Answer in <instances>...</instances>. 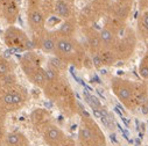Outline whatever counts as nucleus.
<instances>
[{"label": "nucleus", "instance_id": "1", "mask_svg": "<svg viewBox=\"0 0 148 146\" xmlns=\"http://www.w3.org/2000/svg\"><path fill=\"white\" fill-rule=\"evenodd\" d=\"M54 56L62 59L66 64L82 67L86 60L84 47L75 37H60L57 36Z\"/></svg>", "mask_w": 148, "mask_h": 146}, {"label": "nucleus", "instance_id": "2", "mask_svg": "<svg viewBox=\"0 0 148 146\" xmlns=\"http://www.w3.org/2000/svg\"><path fill=\"white\" fill-rule=\"evenodd\" d=\"M77 143L78 146H106L104 132L89 115H84L81 118Z\"/></svg>", "mask_w": 148, "mask_h": 146}, {"label": "nucleus", "instance_id": "3", "mask_svg": "<svg viewBox=\"0 0 148 146\" xmlns=\"http://www.w3.org/2000/svg\"><path fill=\"white\" fill-rule=\"evenodd\" d=\"M28 101V93L25 87L19 84L10 87L0 89V110L6 115L20 110L25 107Z\"/></svg>", "mask_w": 148, "mask_h": 146}, {"label": "nucleus", "instance_id": "4", "mask_svg": "<svg viewBox=\"0 0 148 146\" xmlns=\"http://www.w3.org/2000/svg\"><path fill=\"white\" fill-rule=\"evenodd\" d=\"M4 43L7 48L13 49V50H19V51H32L34 49L33 42L29 39V36L20 28L15 27L14 24L10 26L5 32H4Z\"/></svg>", "mask_w": 148, "mask_h": 146}, {"label": "nucleus", "instance_id": "5", "mask_svg": "<svg viewBox=\"0 0 148 146\" xmlns=\"http://www.w3.org/2000/svg\"><path fill=\"white\" fill-rule=\"evenodd\" d=\"M111 89L117 99L130 110H132L133 96L135 91V82H132L127 79L114 77L111 80Z\"/></svg>", "mask_w": 148, "mask_h": 146}, {"label": "nucleus", "instance_id": "6", "mask_svg": "<svg viewBox=\"0 0 148 146\" xmlns=\"http://www.w3.org/2000/svg\"><path fill=\"white\" fill-rule=\"evenodd\" d=\"M136 35L132 29L127 27L124 28V30L118 35L117 43L113 48V51L118 57V60L127 59L133 55L136 45Z\"/></svg>", "mask_w": 148, "mask_h": 146}, {"label": "nucleus", "instance_id": "7", "mask_svg": "<svg viewBox=\"0 0 148 146\" xmlns=\"http://www.w3.org/2000/svg\"><path fill=\"white\" fill-rule=\"evenodd\" d=\"M33 45L34 48L40 49L45 53L54 55L55 48H56V41H57V35L55 31H47L41 30L39 32H33Z\"/></svg>", "mask_w": 148, "mask_h": 146}, {"label": "nucleus", "instance_id": "8", "mask_svg": "<svg viewBox=\"0 0 148 146\" xmlns=\"http://www.w3.org/2000/svg\"><path fill=\"white\" fill-rule=\"evenodd\" d=\"M41 137L47 146H58L66 139L68 136L60 126L51 123L41 132Z\"/></svg>", "mask_w": 148, "mask_h": 146}, {"label": "nucleus", "instance_id": "9", "mask_svg": "<svg viewBox=\"0 0 148 146\" xmlns=\"http://www.w3.org/2000/svg\"><path fill=\"white\" fill-rule=\"evenodd\" d=\"M92 64L96 68H100L104 66H112L118 62V57L113 49L103 48L98 53L91 55Z\"/></svg>", "mask_w": 148, "mask_h": 146}, {"label": "nucleus", "instance_id": "10", "mask_svg": "<svg viewBox=\"0 0 148 146\" xmlns=\"http://www.w3.org/2000/svg\"><path fill=\"white\" fill-rule=\"evenodd\" d=\"M28 26L33 32H39L41 30H45L46 26V18L43 12L38 7H29L28 14Z\"/></svg>", "mask_w": 148, "mask_h": 146}, {"label": "nucleus", "instance_id": "11", "mask_svg": "<svg viewBox=\"0 0 148 146\" xmlns=\"http://www.w3.org/2000/svg\"><path fill=\"white\" fill-rule=\"evenodd\" d=\"M30 121L33 126L38 132H42L49 124H51V116L50 114L46 110V109H36V110L32 114Z\"/></svg>", "mask_w": 148, "mask_h": 146}, {"label": "nucleus", "instance_id": "12", "mask_svg": "<svg viewBox=\"0 0 148 146\" xmlns=\"http://www.w3.org/2000/svg\"><path fill=\"white\" fill-rule=\"evenodd\" d=\"M84 35H85L88 49H89L91 55L98 53L104 48L103 43H101V40H100V36H99V31L95 30L91 27H86L84 29Z\"/></svg>", "mask_w": 148, "mask_h": 146}, {"label": "nucleus", "instance_id": "13", "mask_svg": "<svg viewBox=\"0 0 148 146\" xmlns=\"http://www.w3.org/2000/svg\"><path fill=\"white\" fill-rule=\"evenodd\" d=\"M26 77L28 78V80L36 87H39L41 89H43L47 84L49 82L48 81V77H47V73H46V68L43 66L41 67H36L34 70H30L28 72L25 73Z\"/></svg>", "mask_w": 148, "mask_h": 146}, {"label": "nucleus", "instance_id": "14", "mask_svg": "<svg viewBox=\"0 0 148 146\" xmlns=\"http://www.w3.org/2000/svg\"><path fill=\"white\" fill-rule=\"evenodd\" d=\"M20 65H21L22 71L26 73V72H28L30 70H34L36 67H41L42 66V58H41L40 55H38L36 52H34L32 50V51L26 52L21 57Z\"/></svg>", "mask_w": 148, "mask_h": 146}, {"label": "nucleus", "instance_id": "15", "mask_svg": "<svg viewBox=\"0 0 148 146\" xmlns=\"http://www.w3.org/2000/svg\"><path fill=\"white\" fill-rule=\"evenodd\" d=\"M99 36H100V40L103 43L104 48L107 49H113L117 40H118V34L111 28L107 24H105L100 30H99Z\"/></svg>", "mask_w": 148, "mask_h": 146}, {"label": "nucleus", "instance_id": "16", "mask_svg": "<svg viewBox=\"0 0 148 146\" xmlns=\"http://www.w3.org/2000/svg\"><path fill=\"white\" fill-rule=\"evenodd\" d=\"M136 37L146 43H148V9L142 11L136 21Z\"/></svg>", "mask_w": 148, "mask_h": 146}, {"label": "nucleus", "instance_id": "17", "mask_svg": "<svg viewBox=\"0 0 148 146\" xmlns=\"http://www.w3.org/2000/svg\"><path fill=\"white\" fill-rule=\"evenodd\" d=\"M3 8V15L5 18V20L10 23V26L14 24L18 16H19V7L15 0H10V1H6L4 4H1Z\"/></svg>", "mask_w": 148, "mask_h": 146}, {"label": "nucleus", "instance_id": "18", "mask_svg": "<svg viewBox=\"0 0 148 146\" xmlns=\"http://www.w3.org/2000/svg\"><path fill=\"white\" fill-rule=\"evenodd\" d=\"M5 146H30L27 136L20 131H10L6 133Z\"/></svg>", "mask_w": 148, "mask_h": 146}, {"label": "nucleus", "instance_id": "19", "mask_svg": "<svg viewBox=\"0 0 148 146\" xmlns=\"http://www.w3.org/2000/svg\"><path fill=\"white\" fill-rule=\"evenodd\" d=\"M148 100V86L145 84H135V91L133 96L132 110L135 108H140Z\"/></svg>", "mask_w": 148, "mask_h": 146}, {"label": "nucleus", "instance_id": "20", "mask_svg": "<svg viewBox=\"0 0 148 146\" xmlns=\"http://www.w3.org/2000/svg\"><path fill=\"white\" fill-rule=\"evenodd\" d=\"M54 13L62 20H68L73 18L71 4L65 1V0H56L54 5Z\"/></svg>", "mask_w": 148, "mask_h": 146}, {"label": "nucleus", "instance_id": "21", "mask_svg": "<svg viewBox=\"0 0 148 146\" xmlns=\"http://www.w3.org/2000/svg\"><path fill=\"white\" fill-rule=\"evenodd\" d=\"M76 28H77L76 20L75 18H71V19L64 20L63 23L60 26V28L55 30V32L60 37H73L76 32Z\"/></svg>", "mask_w": 148, "mask_h": 146}, {"label": "nucleus", "instance_id": "22", "mask_svg": "<svg viewBox=\"0 0 148 146\" xmlns=\"http://www.w3.org/2000/svg\"><path fill=\"white\" fill-rule=\"evenodd\" d=\"M14 70H15V63L0 55V77L14 73Z\"/></svg>", "mask_w": 148, "mask_h": 146}, {"label": "nucleus", "instance_id": "23", "mask_svg": "<svg viewBox=\"0 0 148 146\" xmlns=\"http://www.w3.org/2000/svg\"><path fill=\"white\" fill-rule=\"evenodd\" d=\"M138 72H139V76L143 80H148V51H146L145 56L141 58L138 67Z\"/></svg>", "mask_w": 148, "mask_h": 146}, {"label": "nucleus", "instance_id": "24", "mask_svg": "<svg viewBox=\"0 0 148 146\" xmlns=\"http://www.w3.org/2000/svg\"><path fill=\"white\" fill-rule=\"evenodd\" d=\"M6 114L0 110V146H5V138H6Z\"/></svg>", "mask_w": 148, "mask_h": 146}, {"label": "nucleus", "instance_id": "25", "mask_svg": "<svg viewBox=\"0 0 148 146\" xmlns=\"http://www.w3.org/2000/svg\"><path fill=\"white\" fill-rule=\"evenodd\" d=\"M58 146H77V144H76V141L73 140L72 138L66 137V139H65L63 143H61Z\"/></svg>", "mask_w": 148, "mask_h": 146}, {"label": "nucleus", "instance_id": "26", "mask_svg": "<svg viewBox=\"0 0 148 146\" xmlns=\"http://www.w3.org/2000/svg\"><path fill=\"white\" fill-rule=\"evenodd\" d=\"M139 7L142 11H147L148 9V0H139Z\"/></svg>", "mask_w": 148, "mask_h": 146}, {"label": "nucleus", "instance_id": "27", "mask_svg": "<svg viewBox=\"0 0 148 146\" xmlns=\"http://www.w3.org/2000/svg\"><path fill=\"white\" fill-rule=\"evenodd\" d=\"M140 108H141V110H142V113H143V114L148 115V100H147V101H146V103H145V104H142Z\"/></svg>", "mask_w": 148, "mask_h": 146}, {"label": "nucleus", "instance_id": "28", "mask_svg": "<svg viewBox=\"0 0 148 146\" xmlns=\"http://www.w3.org/2000/svg\"><path fill=\"white\" fill-rule=\"evenodd\" d=\"M132 1H133V0H119L120 4H125V5H130V6H131Z\"/></svg>", "mask_w": 148, "mask_h": 146}, {"label": "nucleus", "instance_id": "29", "mask_svg": "<svg viewBox=\"0 0 148 146\" xmlns=\"http://www.w3.org/2000/svg\"><path fill=\"white\" fill-rule=\"evenodd\" d=\"M65 1H68V3H70V4H71V3H73V0H65Z\"/></svg>", "mask_w": 148, "mask_h": 146}]
</instances>
